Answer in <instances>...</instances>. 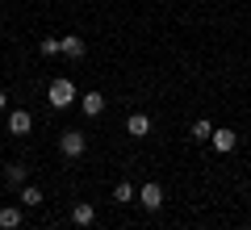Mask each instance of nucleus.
I'll use <instances>...</instances> for the list:
<instances>
[{"label":"nucleus","instance_id":"obj_4","mask_svg":"<svg viewBox=\"0 0 251 230\" xmlns=\"http://www.w3.org/2000/svg\"><path fill=\"white\" fill-rule=\"evenodd\" d=\"M59 51L67 54V59H84V54H88V42H84L80 34H63L59 38Z\"/></svg>","mask_w":251,"mask_h":230},{"label":"nucleus","instance_id":"obj_5","mask_svg":"<svg viewBox=\"0 0 251 230\" xmlns=\"http://www.w3.org/2000/svg\"><path fill=\"white\" fill-rule=\"evenodd\" d=\"M29 130H34V117H29V109H13V113H9V134L25 138Z\"/></svg>","mask_w":251,"mask_h":230},{"label":"nucleus","instance_id":"obj_13","mask_svg":"<svg viewBox=\"0 0 251 230\" xmlns=\"http://www.w3.org/2000/svg\"><path fill=\"white\" fill-rule=\"evenodd\" d=\"M4 180H9V184H25V163H9V168H4Z\"/></svg>","mask_w":251,"mask_h":230},{"label":"nucleus","instance_id":"obj_7","mask_svg":"<svg viewBox=\"0 0 251 230\" xmlns=\"http://www.w3.org/2000/svg\"><path fill=\"white\" fill-rule=\"evenodd\" d=\"M80 109H84V117H100V113H105V97H100V92H84Z\"/></svg>","mask_w":251,"mask_h":230},{"label":"nucleus","instance_id":"obj_3","mask_svg":"<svg viewBox=\"0 0 251 230\" xmlns=\"http://www.w3.org/2000/svg\"><path fill=\"white\" fill-rule=\"evenodd\" d=\"M138 205H143L147 213H159V205H163V188L155 184V180H151V184H143V188H138Z\"/></svg>","mask_w":251,"mask_h":230},{"label":"nucleus","instance_id":"obj_14","mask_svg":"<svg viewBox=\"0 0 251 230\" xmlns=\"http://www.w3.org/2000/svg\"><path fill=\"white\" fill-rule=\"evenodd\" d=\"M134 197H138V188L130 184V180H122V184L113 188V201H122V205H126V201H134Z\"/></svg>","mask_w":251,"mask_h":230},{"label":"nucleus","instance_id":"obj_2","mask_svg":"<svg viewBox=\"0 0 251 230\" xmlns=\"http://www.w3.org/2000/svg\"><path fill=\"white\" fill-rule=\"evenodd\" d=\"M59 151L67 155V159H80L84 151H88V138H84V130H63V134H59Z\"/></svg>","mask_w":251,"mask_h":230},{"label":"nucleus","instance_id":"obj_8","mask_svg":"<svg viewBox=\"0 0 251 230\" xmlns=\"http://www.w3.org/2000/svg\"><path fill=\"white\" fill-rule=\"evenodd\" d=\"M209 142H214V151H222V155H226V151H234L239 134H234V130H214V138H209Z\"/></svg>","mask_w":251,"mask_h":230},{"label":"nucleus","instance_id":"obj_11","mask_svg":"<svg viewBox=\"0 0 251 230\" xmlns=\"http://www.w3.org/2000/svg\"><path fill=\"white\" fill-rule=\"evenodd\" d=\"M21 205H25V209L42 205V188H38V184H21Z\"/></svg>","mask_w":251,"mask_h":230},{"label":"nucleus","instance_id":"obj_17","mask_svg":"<svg viewBox=\"0 0 251 230\" xmlns=\"http://www.w3.org/2000/svg\"><path fill=\"white\" fill-rule=\"evenodd\" d=\"M72 230H84V226H72Z\"/></svg>","mask_w":251,"mask_h":230},{"label":"nucleus","instance_id":"obj_1","mask_svg":"<svg viewBox=\"0 0 251 230\" xmlns=\"http://www.w3.org/2000/svg\"><path fill=\"white\" fill-rule=\"evenodd\" d=\"M46 105L50 109H72L75 105V84L67 80V76H59V80L46 88Z\"/></svg>","mask_w":251,"mask_h":230},{"label":"nucleus","instance_id":"obj_9","mask_svg":"<svg viewBox=\"0 0 251 230\" xmlns=\"http://www.w3.org/2000/svg\"><path fill=\"white\" fill-rule=\"evenodd\" d=\"M72 218H75V226H92V222H97V209H92V201H80L72 209Z\"/></svg>","mask_w":251,"mask_h":230},{"label":"nucleus","instance_id":"obj_6","mask_svg":"<svg viewBox=\"0 0 251 230\" xmlns=\"http://www.w3.org/2000/svg\"><path fill=\"white\" fill-rule=\"evenodd\" d=\"M126 134H130V138H147V134H151V117L147 113H130L126 117Z\"/></svg>","mask_w":251,"mask_h":230},{"label":"nucleus","instance_id":"obj_15","mask_svg":"<svg viewBox=\"0 0 251 230\" xmlns=\"http://www.w3.org/2000/svg\"><path fill=\"white\" fill-rule=\"evenodd\" d=\"M38 51H42L46 59H50V54H63V51H59V38H42V42H38Z\"/></svg>","mask_w":251,"mask_h":230},{"label":"nucleus","instance_id":"obj_10","mask_svg":"<svg viewBox=\"0 0 251 230\" xmlns=\"http://www.w3.org/2000/svg\"><path fill=\"white\" fill-rule=\"evenodd\" d=\"M21 226V209L17 205H4V209H0V230H17Z\"/></svg>","mask_w":251,"mask_h":230},{"label":"nucleus","instance_id":"obj_16","mask_svg":"<svg viewBox=\"0 0 251 230\" xmlns=\"http://www.w3.org/2000/svg\"><path fill=\"white\" fill-rule=\"evenodd\" d=\"M4 105H9V97H4V88H0V113H4Z\"/></svg>","mask_w":251,"mask_h":230},{"label":"nucleus","instance_id":"obj_12","mask_svg":"<svg viewBox=\"0 0 251 230\" xmlns=\"http://www.w3.org/2000/svg\"><path fill=\"white\" fill-rule=\"evenodd\" d=\"M214 138V126L205 122V117H197V122H193V142H209Z\"/></svg>","mask_w":251,"mask_h":230}]
</instances>
